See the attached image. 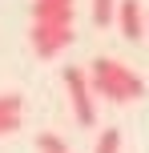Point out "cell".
<instances>
[{
	"instance_id": "obj_1",
	"label": "cell",
	"mask_w": 149,
	"mask_h": 153,
	"mask_svg": "<svg viewBox=\"0 0 149 153\" xmlns=\"http://www.w3.org/2000/svg\"><path fill=\"white\" fill-rule=\"evenodd\" d=\"M89 85H93V97H105L113 105H129V101L145 97V81L125 61H113V56H97L89 65Z\"/></svg>"
},
{
	"instance_id": "obj_2",
	"label": "cell",
	"mask_w": 149,
	"mask_h": 153,
	"mask_svg": "<svg viewBox=\"0 0 149 153\" xmlns=\"http://www.w3.org/2000/svg\"><path fill=\"white\" fill-rule=\"evenodd\" d=\"M73 24H61V20H32V28H28V40H32V53L36 56H61L64 48L73 45Z\"/></svg>"
},
{
	"instance_id": "obj_3",
	"label": "cell",
	"mask_w": 149,
	"mask_h": 153,
	"mask_svg": "<svg viewBox=\"0 0 149 153\" xmlns=\"http://www.w3.org/2000/svg\"><path fill=\"white\" fill-rule=\"evenodd\" d=\"M64 89H69V105L77 113L81 125H97V105H93V85H89V73L69 65L64 69Z\"/></svg>"
},
{
	"instance_id": "obj_4",
	"label": "cell",
	"mask_w": 149,
	"mask_h": 153,
	"mask_svg": "<svg viewBox=\"0 0 149 153\" xmlns=\"http://www.w3.org/2000/svg\"><path fill=\"white\" fill-rule=\"evenodd\" d=\"M113 20H117L121 36L133 40V45L145 36V12H141V0H117V12H113Z\"/></svg>"
},
{
	"instance_id": "obj_5",
	"label": "cell",
	"mask_w": 149,
	"mask_h": 153,
	"mask_svg": "<svg viewBox=\"0 0 149 153\" xmlns=\"http://www.w3.org/2000/svg\"><path fill=\"white\" fill-rule=\"evenodd\" d=\"M32 20H77V0H32Z\"/></svg>"
},
{
	"instance_id": "obj_6",
	"label": "cell",
	"mask_w": 149,
	"mask_h": 153,
	"mask_svg": "<svg viewBox=\"0 0 149 153\" xmlns=\"http://www.w3.org/2000/svg\"><path fill=\"white\" fill-rule=\"evenodd\" d=\"M20 113H24V101L16 93H0V137L20 129Z\"/></svg>"
},
{
	"instance_id": "obj_7",
	"label": "cell",
	"mask_w": 149,
	"mask_h": 153,
	"mask_svg": "<svg viewBox=\"0 0 149 153\" xmlns=\"http://www.w3.org/2000/svg\"><path fill=\"white\" fill-rule=\"evenodd\" d=\"M113 12H117V0H93V24L97 28H109Z\"/></svg>"
},
{
	"instance_id": "obj_8",
	"label": "cell",
	"mask_w": 149,
	"mask_h": 153,
	"mask_svg": "<svg viewBox=\"0 0 149 153\" xmlns=\"http://www.w3.org/2000/svg\"><path fill=\"white\" fill-rule=\"evenodd\" d=\"M93 153H121V129H105L101 137H97Z\"/></svg>"
},
{
	"instance_id": "obj_9",
	"label": "cell",
	"mask_w": 149,
	"mask_h": 153,
	"mask_svg": "<svg viewBox=\"0 0 149 153\" xmlns=\"http://www.w3.org/2000/svg\"><path fill=\"white\" fill-rule=\"evenodd\" d=\"M36 149L40 153H69V145H64L56 133H40V137H36Z\"/></svg>"
},
{
	"instance_id": "obj_10",
	"label": "cell",
	"mask_w": 149,
	"mask_h": 153,
	"mask_svg": "<svg viewBox=\"0 0 149 153\" xmlns=\"http://www.w3.org/2000/svg\"><path fill=\"white\" fill-rule=\"evenodd\" d=\"M145 36H149V16H145Z\"/></svg>"
}]
</instances>
